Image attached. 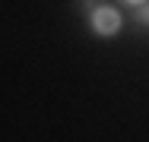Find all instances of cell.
Masks as SVG:
<instances>
[{
	"label": "cell",
	"mask_w": 149,
	"mask_h": 142,
	"mask_svg": "<svg viewBox=\"0 0 149 142\" xmlns=\"http://www.w3.org/2000/svg\"><path fill=\"white\" fill-rule=\"evenodd\" d=\"M120 28V13L114 6H98V10H92V32L95 35H118Z\"/></svg>",
	"instance_id": "cell-1"
},
{
	"label": "cell",
	"mask_w": 149,
	"mask_h": 142,
	"mask_svg": "<svg viewBox=\"0 0 149 142\" xmlns=\"http://www.w3.org/2000/svg\"><path fill=\"white\" fill-rule=\"evenodd\" d=\"M136 19H140V22H146V26H149V6H143V10L136 13Z\"/></svg>",
	"instance_id": "cell-2"
},
{
	"label": "cell",
	"mask_w": 149,
	"mask_h": 142,
	"mask_svg": "<svg viewBox=\"0 0 149 142\" xmlns=\"http://www.w3.org/2000/svg\"><path fill=\"white\" fill-rule=\"evenodd\" d=\"M124 3H130V6H140V3H143V0H124Z\"/></svg>",
	"instance_id": "cell-3"
}]
</instances>
